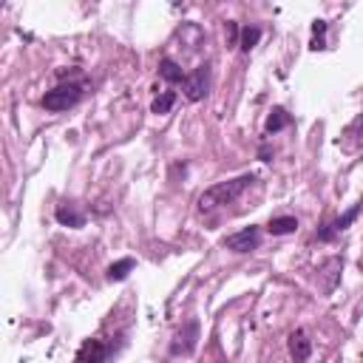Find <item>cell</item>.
Instances as JSON below:
<instances>
[{
    "mask_svg": "<svg viewBox=\"0 0 363 363\" xmlns=\"http://www.w3.org/2000/svg\"><path fill=\"white\" fill-rule=\"evenodd\" d=\"M343 148H363V114L355 117L343 131Z\"/></svg>",
    "mask_w": 363,
    "mask_h": 363,
    "instance_id": "obj_12",
    "label": "cell"
},
{
    "mask_svg": "<svg viewBox=\"0 0 363 363\" xmlns=\"http://www.w3.org/2000/svg\"><path fill=\"white\" fill-rule=\"evenodd\" d=\"M222 244H225L230 252H239V255L252 252V250H258V244H262V227L250 225V227H244V230H239V233L227 236Z\"/></svg>",
    "mask_w": 363,
    "mask_h": 363,
    "instance_id": "obj_4",
    "label": "cell"
},
{
    "mask_svg": "<svg viewBox=\"0 0 363 363\" xmlns=\"http://www.w3.org/2000/svg\"><path fill=\"white\" fill-rule=\"evenodd\" d=\"M196 343H199V321H187L171 341V355L173 357H187L196 352Z\"/></svg>",
    "mask_w": 363,
    "mask_h": 363,
    "instance_id": "obj_5",
    "label": "cell"
},
{
    "mask_svg": "<svg viewBox=\"0 0 363 363\" xmlns=\"http://www.w3.org/2000/svg\"><path fill=\"white\" fill-rule=\"evenodd\" d=\"M360 216V204H355L352 211H346L341 219H335V222H329V225H324L321 230H318V241H332L338 233H343V230H349V225L355 222Z\"/></svg>",
    "mask_w": 363,
    "mask_h": 363,
    "instance_id": "obj_8",
    "label": "cell"
},
{
    "mask_svg": "<svg viewBox=\"0 0 363 363\" xmlns=\"http://www.w3.org/2000/svg\"><path fill=\"white\" fill-rule=\"evenodd\" d=\"M55 219H57L63 227H71V230H80V227H85V216L77 211L74 204H60L57 211H55Z\"/></svg>",
    "mask_w": 363,
    "mask_h": 363,
    "instance_id": "obj_10",
    "label": "cell"
},
{
    "mask_svg": "<svg viewBox=\"0 0 363 363\" xmlns=\"http://www.w3.org/2000/svg\"><path fill=\"white\" fill-rule=\"evenodd\" d=\"M83 94H85V83H80V80L60 83L57 88L45 91V97H43V108L51 111V114H63V111H69V108L77 106V102L83 99Z\"/></svg>",
    "mask_w": 363,
    "mask_h": 363,
    "instance_id": "obj_2",
    "label": "cell"
},
{
    "mask_svg": "<svg viewBox=\"0 0 363 363\" xmlns=\"http://www.w3.org/2000/svg\"><path fill=\"white\" fill-rule=\"evenodd\" d=\"M341 273H343V258L341 255H329L327 262H321L318 267V287L324 295H332L338 281H341Z\"/></svg>",
    "mask_w": 363,
    "mask_h": 363,
    "instance_id": "obj_6",
    "label": "cell"
},
{
    "mask_svg": "<svg viewBox=\"0 0 363 363\" xmlns=\"http://www.w3.org/2000/svg\"><path fill=\"white\" fill-rule=\"evenodd\" d=\"M287 346H290V355H292V360H295V363H306V360H309V355H313V341H309V335H306L304 329L290 332Z\"/></svg>",
    "mask_w": 363,
    "mask_h": 363,
    "instance_id": "obj_9",
    "label": "cell"
},
{
    "mask_svg": "<svg viewBox=\"0 0 363 363\" xmlns=\"http://www.w3.org/2000/svg\"><path fill=\"white\" fill-rule=\"evenodd\" d=\"M108 352H111L108 343L91 338V341H85V343L77 349L74 363H106V360H108Z\"/></svg>",
    "mask_w": 363,
    "mask_h": 363,
    "instance_id": "obj_7",
    "label": "cell"
},
{
    "mask_svg": "<svg viewBox=\"0 0 363 363\" xmlns=\"http://www.w3.org/2000/svg\"><path fill=\"white\" fill-rule=\"evenodd\" d=\"M173 106H176V91H162L150 102V114H168Z\"/></svg>",
    "mask_w": 363,
    "mask_h": 363,
    "instance_id": "obj_17",
    "label": "cell"
},
{
    "mask_svg": "<svg viewBox=\"0 0 363 363\" xmlns=\"http://www.w3.org/2000/svg\"><path fill=\"white\" fill-rule=\"evenodd\" d=\"M298 230V219L295 216H276V219H270V225H267V233L270 236H290V233H295Z\"/></svg>",
    "mask_w": 363,
    "mask_h": 363,
    "instance_id": "obj_13",
    "label": "cell"
},
{
    "mask_svg": "<svg viewBox=\"0 0 363 363\" xmlns=\"http://www.w3.org/2000/svg\"><path fill=\"white\" fill-rule=\"evenodd\" d=\"M258 40H262V29H258V26H244L241 37H239V48L250 55V51L258 45Z\"/></svg>",
    "mask_w": 363,
    "mask_h": 363,
    "instance_id": "obj_16",
    "label": "cell"
},
{
    "mask_svg": "<svg viewBox=\"0 0 363 363\" xmlns=\"http://www.w3.org/2000/svg\"><path fill=\"white\" fill-rule=\"evenodd\" d=\"M159 77L165 80V83H171V85H176V83H185V69L173 60V57H162L159 60Z\"/></svg>",
    "mask_w": 363,
    "mask_h": 363,
    "instance_id": "obj_11",
    "label": "cell"
},
{
    "mask_svg": "<svg viewBox=\"0 0 363 363\" xmlns=\"http://www.w3.org/2000/svg\"><path fill=\"white\" fill-rule=\"evenodd\" d=\"M134 267H136L134 258H120V262H114V264L106 270V278H108V281H125Z\"/></svg>",
    "mask_w": 363,
    "mask_h": 363,
    "instance_id": "obj_14",
    "label": "cell"
},
{
    "mask_svg": "<svg viewBox=\"0 0 363 363\" xmlns=\"http://www.w3.org/2000/svg\"><path fill=\"white\" fill-rule=\"evenodd\" d=\"M219 363H222V360H219Z\"/></svg>",
    "mask_w": 363,
    "mask_h": 363,
    "instance_id": "obj_19",
    "label": "cell"
},
{
    "mask_svg": "<svg viewBox=\"0 0 363 363\" xmlns=\"http://www.w3.org/2000/svg\"><path fill=\"white\" fill-rule=\"evenodd\" d=\"M255 182V176L252 173H241V176H236V179H227V182H216L213 187H207L199 199H196V207H199V213H213V211H219V207H227V204H233L250 185Z\"/></svg>",
    "mask_w": 363,
    "mask_h": 363,
    "instance_id": "obj_1",
    "label": "cell"
},
{
    "mask_svg": "<svg viewBox=\"0 0 363 363\" xmlns=\"http://www.w3.org/2000/svg\"><path fill=\"white\" fill-rule=\"evenodd\" d=\"M211 83H213V74H211V66H199L193 69L185 83H182V91H185V99L187 102H201L207 94H211Z\"/></svg>",
    "mask_w": 363,
    "mask_h": 363,
    "instance_id": "obj_3",
    "label": "cell"
},
{
    "mask_svg": "<svg viewBox=\"0 0 363 363\" xmlns=\"http://www.w3.org/2000/svg\"><path fill=\"white\" fill-rule=\"evenodd\" d=\"M324 34H327V20H315V23H313V43H309V48H313V51L327 48Z\"/></svg>",
    "mask_w": 363,
    "mask_h": 363,
    "instance_id": "obj_18",
    "label": "cell"
},
{
    "mask_svg": "<svg viewBox=\"0 0 363 363\" xmlns=\"http://www.w3.org/2000/svg\"><path fill=\"white\" fill-rule=\"evenodd\" d=\"M292 122V117L284 111V108H273V114L267 117V125H264V134L267 136H273V134H278V131H284L287 125Z\"/></svg>",
    "mask_w": 363,
    "mask_h": 363,
    "instance_id": "obj_15",
    "label": "cell"
}]
</instances>
